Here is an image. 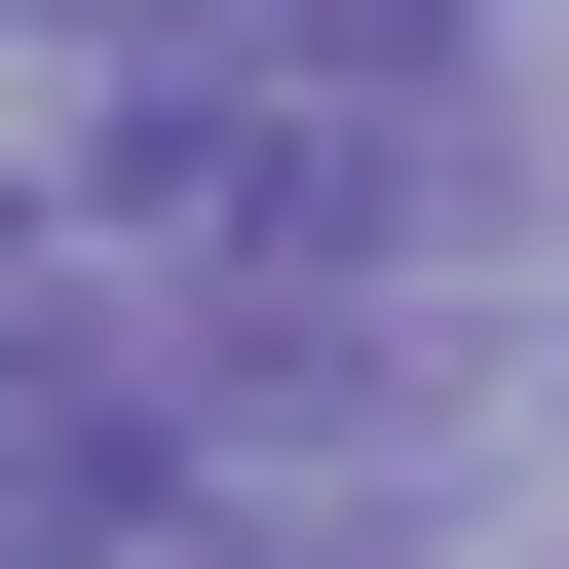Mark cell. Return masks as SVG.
Returning <instances> with one entry per match:
<instances>
[{
    "mask_svg": "<svg viewBox=\"0 0 569 569\" xmlns=\"http://www.w3.org/2000/svg\"><path fill=\"white\" fill-rule=\"evenodd\" d=\"M77 228H152V266H456L493 228V77L456 39H114L77 77Z\"/></svg>",
    "mask_w": 569,
    "mask_h": 569,
    "instance_id": "6da1fadb",
    "label": "cell"
}]
</instances>
